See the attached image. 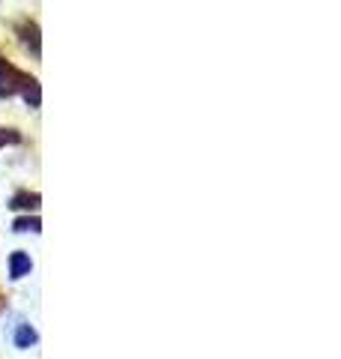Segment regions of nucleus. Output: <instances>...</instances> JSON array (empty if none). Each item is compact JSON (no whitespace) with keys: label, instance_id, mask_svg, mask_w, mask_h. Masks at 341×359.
I'll use <instances>...</instances> for the list:
<instances>
[{"label":"nucleus","instance_id":"obj_9","mask_svg":"<svg viewBox=\"0 0 341 359\" xmlns=\"http://www.w3.org/2000/svg\"><path fill=\"white\" fill-rule=\"evenodd\" d=\"M4 309H6V297H4V294H0V311H4Z\"/></svg>","mask_w":341,"mask_h":359},{"label":"nucleus","instance_id":"obj_3","mask_svg":"<svg viewBox=\"0 0 341 359\" xmlns=\"http://www.w3.org/2000/svg\"><path fill=\"white\" fill-rule=\"evenodd\" d=\"M30 269H33V261H30V255H25V252H13V257H9V276L15 278H25V276H30Z\"/></svg>","mask_w":341,"mask_h":359},{"label":"nucleus","instance_id":"obj_8","mask_svg":"<svg viewBox=\"0 0 341 359\" xmlns=\"http://www.w3.org/2000/svg\"><path fill=\"white\" fill-rule=\"evenodd\" d=\"M21 141V135L15 129H4L0 126V147H6V144H18Z\"/></svg>","mask_w":341,"mask_h":359},{"label":"nucleus","instance_id":"obj_7","mask_svg":"<svg viewBox=\"0 0 341 359\" xmlns=\"http://www.w3.org/2000/svg\"><path fill=\"white\" fill-rule=\"evenodd\" d=\"M13 231H18V233H39L42 231V222H39V216H21V219H15L13 222Z\"/></svg>","mask_w":341,"mask_h":359},{"label":"nucleus","instance_id":"obj_6","mask_svg":"<svg viewBox=\"0 0 341 359\" xmlns=\"http://www.w3.org/2000/svg\"><path fill=\"white\" fill-rule=\"evenodd\" d=\"M39 204H42V198H39V192H18L15 198H13V210H33L36 212L39 210Z\"/></svg>","mask_w":341,"mask_h":359},{"label":"nucleus","instance_id":"obj_2","mask_svg":"<svg viewBox=\"0 0 341 359\" xmlns=\"http://www.w3.org/2000/svg\"><path fill=\"white\" fill-rule=\"evenodd\" d=\"M18 39L25 48H30L33 57H39L42 54V36H39V25L36 21H21L18 25Z\"/></svg>","mask_w":341,"mask_h":359},{"label":"nucleus","instance_id":"obj_4","mask_svg":"<svg viewBox=\"0 0 341 359\" xmlns=\"http://www.w3.org/2000/svg\"><path fill=\"white\" fill-rule=\"evenodd\" d=\"M21 96H25V102L30 108H39L42 105V87H39V81L33 75H27V81L21 84Z\"/></svg>","mask_w":341,"mask_h":359},{"label":"nucleus","instance_id":"obj_5","mask_svg":"<svg viewBox=\"0 0 341 359\" xmlns=\"http://www.w3.org/2000/svg\"><path fill=\"white\" fill-rule=\"evenodd\" d=\"M36 341H39V332L33 330L30 323H18V330H15V347L18 351H30Z\"/></svg>","mask_w":341,"mask_h":359},{"label":"nucleus","instance_id":"obj_1","mask_svg":"<svg viewBox=\"0 0 341 359\" xmlns=\"http://www.w3.org/2000/svg\"><path fill=\"white\" fill-rule=\"evenodd\" d=\"M25 81H27V72L15 69L9 60L0 57V99H9V96L21 93V84Z\"/></svg>","mask_w":341,"mask_h":359}]
</instances>
